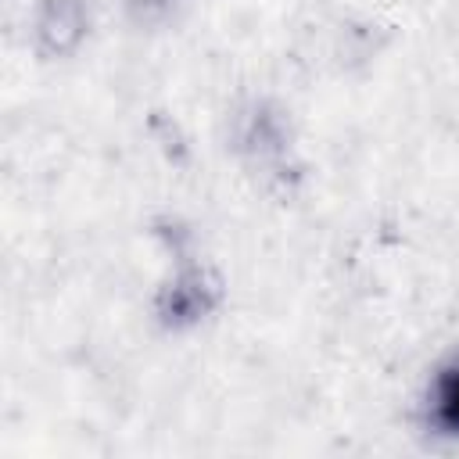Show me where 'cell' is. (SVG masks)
<instances>
[{"mask_svg":"<svg viewBox=\"0 0 459 459\" xmlns=\"http://www.w3.org/2000/svg\"><path fill=\"white\" fill-rule=\"evenodd\" d=\"M437 412L452 430H459V366L448 369L437 387Z\"/></svg>","mask_w":459,"mask_h":459,"instance_id":"obj_1","label":"cell"}]
</instances>
